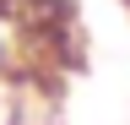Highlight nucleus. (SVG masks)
<instances>
[{"label":"nucleus","instance_id":"obj_1","mask_svg":"<svg viewBox=\"0 0 130 125\" xmlns=\"http://www.w3.org/2000/svg\"><path fill=\"white\" fill-rule=\"evenodd\" d=\"M22 60H27L22 11H16L11 0H0V76H22Z\"/></svg>","mask_w":130,"mask_h":125},{"label":"nucleus","instance_id":"obj_2","mask_svg":"<svg viewBox=\"0 0 130 125\" xmlns=\"http://www.w3.org/2000/svg\"><path fill=\"white\" fill-rule=\"evenodd\" d=\"M125 6H130V0H125Z\"/></svg>","mask_w":130,"mask_h":125}]
</instances>
